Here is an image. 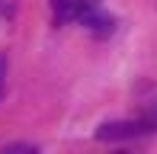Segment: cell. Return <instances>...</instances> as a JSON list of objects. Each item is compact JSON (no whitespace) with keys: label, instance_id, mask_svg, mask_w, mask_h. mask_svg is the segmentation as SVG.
<instances>
[{"label":"cell","instance_id":"obj_5","mask_svg":"<svg viewBox=\"0 0 157 154\" xmlns=\"http://www.w3.org/2000/svg\"><path fill=\"white\" fill-rule=\"evenodd\" d=\"M112 154H128V151H112Z\"/></svg>","mask_w":157,"mask_h":154},{"label":"cell","instance_id":"obj_1","mask_svg":"<svg viewBox=\"0 0 157 154\" xmlns=\"http://www.w3.org/2000/svg\"><path fill=\"white\" fill-rule=\"evenodd\" d=\"M157 129V119H138V122H106L96 129L99 141H125V138H138Z\"/></svg>","mask_w":157,"mask_h":154},{"label":"cell","instance_id":"obj_2","mask_svg":"<svg viewBox=\"0 0 157 154\" xmlns=\"http://www.w3.org/2000/svg\"><path fill=\"white\" fill-rule=\"evenodd\" d=\"M80 23H83V26H90L93 32H112V19H109V16H103L99 10H90L87 16H80Z\"/></svg>","mask_w":157,"mask_h":154},{"label":"cell","instance_id":"obj_3","mask_svg":"<svg viewBox=\"0 0 157 154\" xmlns=\"http://www.w3.org/2000/svg\"><path fill=\"white\" fill-rule=\"evenodd\" d=\"M52 6H55V19L58 23L74 19V0H52Z\"/></svg>","mask_w":157,"mask_h":154},{"label":"cell","instance_id":"obj_4","mask_svg":"<svg viewBox=\"0 0 157 154\" xmlns=\"http://www.w3.org/2000/svg\"><path fill=\"white\" fill-rule=\"evenodd\" d=\"M0 154H39L35 144H26V141H16V144H6Z\"/></svg>","mask_w":157,"mask_h":154}]
</instances>
